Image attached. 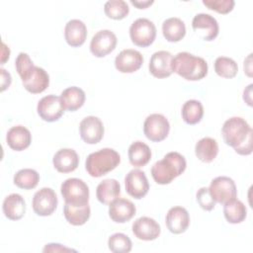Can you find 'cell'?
Segmentation results:
<instances>
[{"mask_svg":"<svg viewBox=\"0 0 253 253\" xmlns=\"http://www.w3.org/2000/svg\"><path fill=\"white\" fill-rule=\"evenodd\" d=\"M224 142L233 147L240 155L252 153L253 130L249 124L240 117H232L226 120L221 127Z\"/></svg>","mask_w":253,"mask_h":253,"instance_id":"obj_1","label":"cell"},{"mask_svg":"<svg viewBox=\"0 0 253 253\" xmlns=\"http://www.w3.org/2000/svg\"><path fill=\"white\" fill-rule=\"evenodd\" d=\"M185 157L179 152H168L163 159L154 163L151 168L153 180L160 185L171 183L176 177L180 176L186 169Z\"/></svg>","mask_w":253,"mask_h":253,"instance_id":"obj_2","label":"cell"},{"mask_svg":"<svg viewBox=\"0 0 253 253\" xmlns=\"http://www.w3.org/2000/svg\"><path fill=\"white\" fill-rule=\"evenodd\" d=\"M172 69L173 72L186 80L197 81L208 74V63L203 57L181 51L173 57Z\"/></svg>","mask_w":253,"mask_h":253,"instance_id":"obj_3","label":"cell"},{"mask_svg":"<svg viewBox=\"0 0 253 253\" xmlns=\"http://www.w3.org/2000/svg\"><path fill=\"white\" fill-rule=\"evenodd\" d=\"M121 162L120 154L113 148H102L88 155L85 168L92 177L99 178L113 171Z\"/></svg>","mask_w":253,"mask_h":253,"instance_id":"obj_4","label":"cell"},{"mask_svg":"<svg viewBox=\"0 0 253 253\" xmlns=\"http://www.w3.org/2000/svg\"><path fill=\"white\" fill-rule=\"evenodd\" d=\"M60 193L66 204L78 207L89 204V188L81 179H66L61 184Z\"/></svg>","mask_w":253,"mask_h":253,"instance_id":"obj_5","label":"cell"},{"mask_svg":"<svg viewBox=\"0 0 253 253\" xmlns=\"http://www.w3.org/2000/svg\"><path fill=\"white\" fill-rule=\"evenodd\" d=\"M129 37L135 45L141 47L149 46L155 40L156 27L150 20L138 18L130 25Z\"/></svg>","mask_w":253,"mask_h":253,"instance_id":"obj_6","label":"cell"},{"mask_svg":"<svg viewBox=\"0 0 253 253\" xmlns=\"http://www.w3.org/2000/svg\"><path fill=\"white\" fill-rule=\"evenodd\" d=\"M170 130V124L165 116L161 114H151L147 116L143 124L145 136L155 142L164 140Z\"/></svg>","mask_w":253,"mask_h":253,"instance_id":"obj_7","label":"cell"},{"mask_svg":"<svg viewBox=\"0 0 253 253\" xmlns=\"http://www.w3.org/2000/svg\"><path fill=\"white\" fill-rule=\"evenodd\" d=\"M210 194L214 202L224 204L227 201L235 199L237 196L234 181L226 176H218L214 178L209 187Z\"/></svg>","mask_w":253,"mask_h":253,"instance_id":"obj_8","label":"cell"},{"mask_svg":"<svg viewBox=\"0 0 253 253\" xmlns=\"http://www.w3.org/2000/svg\"><path fill=\"white\" fill-rule=\"evenodd\" d=\"M64 110L60 96L58 97L52 94L42 97L37 106V111L41 119L48 123L58 121L63 115Z\"/></svg>","mask_w":253,"mask_h":253,"instance_id":"obj_9","label":"cell"},{"mask_svg":"<svg viewBox=\"0 0 253 253\" xmlns=\"http://www.w3.org/2000/svg\"><path fill=\"white\" fill-rule=\"evenodd\" d=\"M57 197L51 188H42L33 198V210L40 216L50 215L57 207Z\"/></svg>","mask_w":253,"mask_h":253,"instance_id":"obj_10","label":"cell"},{"mask_svg":"<svg viewBox=\"0 0 253 253\" xmlns=\"http://www.w3.org/2000/svg\"><path fill=\"white\" fill-rule=\"evenodd\" d=\"M117 42V37L112 31L101 30L92 37L90 50L96 57H104L116 48Z\"/></svg>","mask_w":253,"mask_h":253,"instance_id":"obj_11","label":"cell"},{"mask_svg":"<svg viewBox=\"0 0 253 253\" xmlns=\"http://www.w3.org/2000/svg\"><path fill=\"white\" fill-rule=\"evenodd\" d=\"M126 192L134 199H142L149 190L146 175L139 169L130 170L125 177Z\"/></svg>","mask_w":253,"mask_h":253,"instance_id":"obj_12","label":"cell"},{"mask_svg":"<svg viewBox=\"0 0 253 253\" xmlns=\"http://www.w3.org/2000/svg\"><path fill=\"white\" fill-rule=\"evenodd\" d=\"M79 132L82 140L88 144L98 143L104 135L102 121L95 116L84 118L79 125Z\"/></svg>","mask_w":253,"mask_h":253,"instance_id":"obj_13","label":"cell"},{"mask_svg":"<svg viewBox=\"0 0 253 253\" xmlns=\"http://www.w3.org/2000/svg\"><path fill=\"white\" fill-rule=\"evenodd\" d=\"M173 55L167 50H158L154 52L149 60L148 68L150 73L156 78H166L173 73L172 69Z\"/></svg>","mask_w":253,"mask_h":253,"instance_id":"obj_14","label":"cell"},{"mask_svg":"<svg viewBox=\"0 0 253 253\" xmlns=\"http://www.w3.org/2000/svg\"><path fill=\"white\" fill-rule=\"evenodd\" d=\"M143 63L142 54L135 49L126 48L122 50L115 58V66L122 73L137 71Z\"/></svg>","mask_w":253,"mask_h":253,"instance_id":"obj_15","label":"cell"},{"mask_svg":"<svg viewBox=\"0 0 253 253\" xmlns=\"http://www.w3.org/2000/svg\"><path fill=\"white\" fill-rule=\"evenodd\" d=\"M132 232L140 240L150 241L156 239L161 232L159 223L148 216H141L132 223Z\"/></svg>","mask_w":253,"mask_h":253,"instance_id":"obj_16","label":"cell"},{"mask_svg":"<svg viewBox=\"0 0 253 253\" xmlns=\"http://www.w3.org/2000/svg\"><path fill=\"white\" fill-rule=\"evenodd\" d=\"M136 209L133 203L127 199L118 198L109 205V215L118 223H125L132 218Z\"/></svg>","mask_w":253,"mask_h":253,"instance_id":"obj_17","label":"cell"},{"mask_svg":"<svg viewBox=\"0 0 253 253\" xmlns=\"http://www.w3.org/2000/svg\"><path fill=\"white\" fill-rule=\"evenodd\" d=\"M165 222L170 232L174 234L183 233L190 224L189 212L183 207H173L168 211Z\"/></svg>","mask_w":253,"mask_h":253,"instance_id":"obj_18","label":"cell"},{"mask_svg":"<svg viewBox=\"0 0 253 253\" xmlns=\"http://www.w3.org/2000/svg\"><path fill=\"white\" fill-rule=\"evenodd\" d=\"M52 163L58 172L70 173L78 167L79 157L74 149L61 148L53 155Z\"/></svg>","mask_w":253,"mask_h":253,"instance_id":"obj_19","label":"cell"},{"mask_svg":"<svg viewBox=\"0 0 253 253\" xmlns=\"http://www.w3.org/2000/svg\"><path fill=\"white\" fill-rule=\"evenodd\" d=\"M6 141L11 149L22 151L30 146L32 142V134L24 126H14L7 131Z\"/></svg>","mask_w":253,"mask_h":253,"instance_id":"obj_20","label":"cell"},{"mask_svg":"<svg viewBox=\"0 0 253 253\" xmlns=\"http://www.w3.org/2000/svg\"><path fill=\"white\" fill-rule=\"evenodd\" d=\"M192 27L195 31L203 30L205 31V35L203 39L205 41H212L214 40L219 32L218 23L214 17L206 13L197 14L192 21Z\"/></svg>","mask_w":253,"mask_h":253,"instance_id":"obj_21","label":"cell"},{"mask_svg":"<svg viewBox=\"0 0 253 253\" xmlns=\"http://www.w3.org/2000/svg\"><path fill=\"white\" fill-rule=\"evenodd\" d=\"M64 38L70 46L82 45L87 38L86 25L79 19L69 20L64 28Z\"/></svg>","mask_w":253,"mask_h":253,"instance_id":"obj_22","label":"cell"},{"mask_svg":"<svg viewBox=\"0 0 253 253\" xmlns=\"http://www.w3.org/2000/svg\"><path fill=\"white\" fill-rule=\"evenodd\" d=\"M25 89L32 94H39L43 92L49 85V76L47 72L40 67L35 66L31 75L22 81Z\"/></svg>","mask_w":253,"mask_h":253,"instance_id":"obj_23","label":"cell"},{"mask_svg":"<svg viewBox=\"0 0 253 253\" xmlns=\"http://www.w3.org/2000/svg\"><path fill=\"white\" fill-rule=\"evenodd\" d=\"M3 213L11 220L21 219L26 212V203L19 194H10L3 201Z\"/></svg>","mask_w":253,"mask_h":253,"instance_id":"obj_24","label":"cell"},{"mask_svg":"<svg viewBox=\"0 0 253 253\" xmlns=\"http://www.w3.org/2000/svg\"><path fill=\"white\" fill-rule=\"evenodd\" d=\"M121 195V185L116 179H105L96 189L98 201L104 205H110Z\"/></svg>","mask_w":253,"mask_h":253,"instance_id":"obj_25","label":"cell"},{"mask_svg":"<svg viewBox=\"0 0 253 253\" xmlns=\"http://www.w3.org/2000/svg\"><path fill=\"white\" fill-rule=\"evenodd\" d=\"M129 163L134 167L145 166L151 159V150L143 141L137 140L132 142L127 151Z\"/></svg>","mask_w":253,"mask_h":253,"instance_id":"obj_26","label":"cell"},{"mask_svg":"<svg viewBox=\"0 0 253 253\" xmlns=\"http://www.w3.org/2000/svg\"><path fill=\"white\" fill-rule=\"evenodd\" d=\"M85 92L76 86L64 89L60 94V99L65 110L74 112L80 109L85 102Z\"/></svg>","mask_w":253,"mask_h":253,"instance_id":"obj_27","label":"cell"},{"mask_svg":"<svg viewBox=\"0 0 253 253\" xmlns=\"http://www.w3.org/2000/svg\"><path fill=\"white\" fill-rule=\"evenodd\" d=\"M162 33L168 42H179L186 35L185 23L177 17L168 18L162 24Z\"/></svg>","mask_w":253,"mask_h":253,"instance_id":"obj_28","label":"cell"},{"mask_svg":"<svg viewBox=\"0 0 253 253\" xmlns=\"http://www.w3.org/2000/svg\"><path fill=\"white\" fill-rule=\"evenodd\" d=\"M195 153L201 161L210 163L214 160L218 153V144L212 137H203L196 143Z\"/></svg>","mask_w":253,"mask_h":253,"instance_id":"obj_29","label":"cell"},{"mask_svg":"<svg viewBox=\"0 0 253 253\" xmlns=\"http://www.w3.org/2000/svg\"><path fill=\"white\" fill-rule=\"evenodd\" d=\"M63 214L65 219L72 225H83L90 217L91 210L89 204L85 206H72L69 204L64 205Z\"/></svg>","mask_w":253,"mask_h":253,"instance_id":"obj_30","label":"cell"},{"mask_svg":"<svg viewBox=\"0 0 253 253\" xmlns=\"http://www.w3.org/2000/svg\"><path fill=\"white\" fill-rule=\"evenodd\" d=\"M223 205V214L229 223H240L246 218L247 209L241 201L235 198L227 201Z\"/></svg>","mask_w":253,"mask_h":253,"instance_id":"obj_31","label":"cell"},{"mask_svg":"<svg viewBox=\"0 0 253 253\" xmlns=\"http://www.w3.org/2000/svg\"><path fill=\"white\" fill-rule=\"evenodd\" d=\"M182 119L188 125H196L204 116V107L198 100H188L182 106Z\"/></svg>","mask_w":253,"mask_h":253,"instance_id":"obj_32","label":"cell"},{"mask_svg":"<svg viewBox=\"0 0 253 253\" xmlns=\"http://www.w3.org/2000/svg\"><path fill=\"white\" fill-rule=\"evenodd\" d=\"M14 184L24 190H32L37 187L40 181V175L39 173L30 168H25L19 170L14 175Z\"/></svg>","mask_w":253,"mask_h":253,"instance_id":"obj_33","label":"cell"},{"mask_svg":"<svg viewBox=\"0 0 253 253\" xmlns=\"http://www.w3.org/2000/svg\"><path fill=\"white\" fill-rule=\"evenodd\" d=\"M214 71L220 77L233 78L238 72V65L230 57L219 56L214 61Z\"/></svg>","mask_w":253,"mask_h":253,"instance_id":"obj_34","label":"cell"},{"mask_svg":"<svg viewBox=\"0 0 253 253\" xmlns=\"http://www.w3.org/2000/svg\"><path fill=\"white\" fill-rule=\"evenodd\" d=\"M105 14L114 20H122L129 12L128 5L124 0H109L104 5Z\"/></svg>","mask_w":253,"mask_h":253,"instance_id":"obj_35","label":"cell"},{"mask_svg":"<svg viewBox=\"0 0 253 253\" xmlns=\"http://www.w3.org/2000/svg\"><path fill=\"white\" fill-rule=\"evenodd\" d=\"M108 246L114 253H127L131 250L132 243L127 235L118 232L109 237Z\"/></svg>","mask_w":253,"mask_h":253,"instance_id":"obj_36","label":"cell"},{"mask_svg":"<svg viewBox=\"0 0 253 253\" xmlns=\"http://www.w3.org/2000/svg\"><path fill=\"white\" fill-rule=\"evenodd\" d=\"M15 66L16 70L21 77L22 81L26 80L34 70L35 66L32 59L26 52H20L15 60Z\"/></svg>","mask_w":253,"mask_h":253,"instance_id":"obj_37","label":"cell"},{"mask_svg":"<svg viewBox=\"0 0 253 253\" xmlns=\"http://www.w3.org/2000/svg\"><path fill=\"white\" fill-rule=\"evenodd\" d=\"M203 4L217 13L227 14L232 11L235 2L233 0H203Z\"/></svg>","mask_w":253,"mask_h":253,"instance_id":"obj_38","label":"cell"},{"mask_svg":"<svg viewBox=\"0 0 253 253\" xmlns=\"http://www.w3.org/2000/svg\"><path fill=\"white\" fill-rule=\"evenodd\" d=\"M196 198H197V202L200 205V207L205 211H210L215 206V202L211 198L209 188L203 187L200 190H198V192L196 194Z\"/></svg>","mask_w":253,"mask_h":253,"instance_id":"obj_39","label":"cell"},{"mask_svg":"<svg viewBox=\"0 0 253 253\" xmlns=\"http://www.w3.org/2000/svg\"><path fill=\"white\" fill-rule=\"evenodd\" d=\"M0 73H1V91L3 92L7 88H9V86L11 85L12 77H11V74L4 68H0Z\"/></svg>","mask_w":253,"mask_h":253,"instance_id":"obj_40","label":"cell"},{"mask_svg":"<svg viewBox=\"0 0 253 253\" xmlns=\"http://www.w3.org/2000/svg\"><path fill=\"white\" fill-rule=\"evenodd\" d=\"M43 252H63V251H75L71 248H67L58 243H48L44 246Z\"/></svg>","mask_w":253,"mask_h":253,"instance_id":"obj_41","label":"cell"},{"mask_svg":"<svg viewBox=\"0 0 253 253\" xmlns=\"http://www.w3.org/2000/svg\"><path fill=\"white\" fill-rule=\"evenodd\" d=\"M130 3L137 7L138 9H145L149 5L153 3V0H145V1H137V0H130Z\"/></svg>","mask_w":253,"mask_h":253,"instance_id":"obj_42","label":"cell"},{"mask_svg":"<svg viewBox=\"0 0 253 253\" xmlns=\"http://www.w3.org/2000/svg\"><path fill=\"white\" fill-rule=\"evenodd\" d=\"M252 84H249L247 86L246 89H244V92H243V99L244 101L249 105V106H252V99H251V94H252Z\"/></svg>","mask_w":253,"mask_h":253,"instance_id":"obj_43","label":"cell"},{"mask_svg":"<svg viewBox=\"0 0 253 253\" xmlns=\"http://www.w3.org/2000/svg\"><path fill=\"white\" fill-rule=\"evenodd\" d=\"M1 54H2L1 55V64H4L9 59V56H10V49L4 42H2Z\"/></svg>","mask_w":253,"mask_h":253,"instance_id":"obj_44","label":"cell"},{"mask_svg":"<svg viewBox=\"0 0 253 253\" xmlns=\"http://www.w3.org/2000/svg\"><path fill=\"white\" fill-rule=\"evenodd\" d=\"M251 55L252 53H250L247 58L244 60V72L249 76L251 77L252 74H251V71H252V68H251Z\"/></svg>","mask_w":253,"mask_h":253,"instance_id":"obj_45","label":"cell"}]
</instances>
